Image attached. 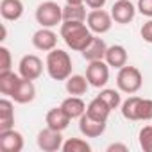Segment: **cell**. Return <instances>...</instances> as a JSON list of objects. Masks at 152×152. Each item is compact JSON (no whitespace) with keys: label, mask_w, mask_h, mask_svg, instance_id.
Instances as JSON below:
<instances>
[{"label":"cell","mask_w":152,"mask_h":152,"mask_svg":"<svg viewBox=\"0 0 152 152\" xmlns=\"http://www.w3.org/2000/svg\"><path fill=\"white\" fill-rule=\"evenodd\" d=\"M36 20L41 27H56L57 23L63 22V7H59L56 2H43L36 9Z\"/></svg>","instance_id":"obj_5"},{"label":"cell","mask_w":152,"mask_h":152,"mask_svg":"<svg viewBox=\"0 0 152 152\" xmlns=\"http://www.w3.org/2000/svg\"><path fill=\"white\" fill-rule=\"evenodd\" d=\"M88 79L84 77V75H70V77L66 79V91L70 95H75V97H81L88 91Z\"/></svg>","instance_id":"obj_23"},{"label":"cell","mask_w":152,"mask_h":152,"mask_svg":"<svg viewBox=\"0 0 152 152\" xmlns=\"http://www.w3.org/2000/svg\"><path fill=\"white\" fill-rule=\"evenodd\" d=\"M88 27L91 32L95 34H106L111 25H113V16L109 13H106L104 9H93L91 13H88Z\"/></svg>","instance_id":"obj_7"},{"label":"cell","mask_w":152,"mask_h":152,"mask_svg":"<svg viewBox=\"0 0 152 152\" xmlns=\"http://www.w3.org/2000/svg\"><path fill=\"white\" fill-rule=\"evenodd\" d=\"M38 147L43 150V152H56L59 148H63V136H61V131H54L50 127L43 129L38 132Z\"/></svg>","instance_id":"obj_9"},{"label":"cell","mask_w":152,"mask_h":152,"mask_svg":"<svg viewBox=\"0 0 152 152\" xmlns=\"http://www.w3.org/2000/svg\"><path fill=\"white\" fill-rule=\"evenodd\" d=\"M0 15L7 22H16L23 15V4L22 0H2L0 2Z\"/></svg>","instance_id":"obj_15"},{"label":"cell","mask_w":152,"mask_h":152,"mask_svg":"<svg viewBox=\"0 0 152 152\" xmlns=\"http://www.w3.org/2000/svg\"><path fill=\"white\" fill-rule=\"evenodd\" d=\"M99 97L111 107V109H116L118 106H120V102H122V99H120V93L118 91H115V90H102L100 93H99Z\"/></svg>","instance_id":"obj_26"},{"label":"cell","mask_w":152,"mask_h":152,"mask_svg":"<svg viewBox=\"0 0 152 152\" xmlns=\"http://www.w3.org/2000/svg\"><path fill=\"white\" fill-rule=\"evenodd\" d=\"M61 38L72 50L83 52L91 43L93 34H91L90 27L84 25V22H63L61 23Z\"/></svg>","instance_id":"obj_1"},{"label":"cell","mask_w":152,"mask_h":152,"mask_svg":"<svg viewBox=\"0 0 152 152\" xmlns=\"http://www.w3.org/2000/svg\"><path fill=\"white\" fill-rule=\"evenodd\" d=\"M47 72L54 81H66L72 75V59L68 52L54 48L47 56Z\"/></svg>","instance_id":"obj_2"},{"label":"cell","mask_w":152,"mask_h":152,"mask_svg":"<svg viewBox=\"0 0 152 152\" xmlns=\"http://www.w3.org/2000/svg\"><path fill=\"white\" fill-rule=\"evenodd\" d=\"M70 116L64 113V109L59 106V107H52L48 113H47V116H45V122H47V127H50V129H54V131H64L66 127H68V124H70Z\"/></svg>","instance_id":"obj_14"},{"label":"cell","mask_w":152,"mask_h":152,"mask_svg":"<svg viewBox=\"0 0 152 152\" xmlns=\"http://www.w3.org/2000/svg\"><path fill=\"white\" fill-rule=\"evenodd\" d=\"M86 79L93 88H104L109 81V64L100 61H90L86 68Z\"/></svg>","instance_id":"obj_6"},{"label":"cell","mask_w":152,"mask_h":152,"mask_svg":"<svg viewBox=\"0 0 152 152\" xmlns=\"http://www.w3.org/2000/svg\"><path fill=\"white\" fill-rule=\"evenodd\" d=\"M79 131L86 136V138H99L100 134H104L106 131V122H99L93 120L91 116H88L86 113L79 118Z\"/></svg>","instance_id":"obj_13"},{"label":"cell","mask_w":152,"mask_h":152,"mask_svg":"<svg viewBox=\"0 0 152 152\" xmlns=\"http://www.w3.org/2000/svg\"><path fill=\"white\" fill-rule=\"evenodd\" d=\"M15 125V109L11 100L2 99L0 100V131H7L13 129Z\"/></svg>","instance_id":"obj_22"},{"label":"cell","mask_w":152,"mask_h":152,"mask_svg":"<svg viewBox=\"0 0 152 152\" xmlns=\"http://www.w3.org/2000/svg\"><path fill=\"white\" fill-rule=\"evenodd\" d=\"M111 111H113V109H111L100 97L93 99V100L88 104V107H86V115L91 116L93 120H99V122H107Z\"/></svg>","instance_id":"obj_16"},{"label":"cell","mask_w":152,"mask_h":152,"mask_svg":"<svg viewBox=\"0 0 152 152\" xmlns=\"http://www.w3.org/2000/svg\"><path fill=\"white\" fill-rule=\"evenodd\" d=\"M88 18L83 4H66L63 7V22H84Z\"/></svg>","instance_id":"obj_24"},{"label":"cell","mask_w":152,"mask_h":152,"mask_svg":"<svg viewBox=\"0 0 152 152\" xmlns=\"http://www.w3.org/2000/svg\"><path fill=\"white\" fill-rule=\"evenodd\" d=\"M115 150H120V152H127V145H122V143H113L107 147V152H115Z\"/></svg>","instance_id":"obj_32"},{"label":"cell","mask_w":152,"mask_h":152,"mask_svg":"<svg viewBox=\"0 0 152 152\" xmlns=\"http://www.w3.org/2000/svg\"><path fill=\"white\" fill-rule=\"evenodd\" d=\"M138 11L143 16L152 18V0H138Z\"/></svg>","instance_id":"obj_29"},{"label":"cell","mask_w":152,"mask_h":152,"mask_svg":"<svg viewBox=\"0 0 152 152\" xmlns=\"http://www.w3.org/2000/svg\"><path fill=\"white\" fill-rule=\"evenodd\" d=\"M106 63L113 68H122L127 64V50L122 47V45H113V47H107L106 50Z\"/></svg>","instance_id":"obj_19"},{"label":"cell","mask_w":152,"mask_h":152,"mask_svg":"<svg viewBox=\"0 0 152 152\" xmlns=\"http://www.w3.org/2000/svg\"><path fill=\"white\" fill-rule=\"evenodd\" d=\"M20 81H22V75L18 77V75L15 72H11V70L9 72H0V93L13 97V93L18 88Z\"/></svg>","instance_id":"obj_21"},{"label":"cell","mask_w":152,"mask_h":152,"mask_svg":"<svg viewBox=\"0 0 152 152\" xmlns=\"http://www.w3.org/2000/svg\"><path fill=\"white\" fill-rule=\"evenodd\" d=\"M6 36H7V31H6V27L2 25V38H0V39H2V41H4V39H6Z\"/></svg>","instance_id":"obj_34"},{"label":"cell","mask_w":152,"mask_h":152,"mask_svg":"<svg viewBox=\"0 0 152 152\" xmlns=\"http://www.w3.org/2000/svg\"><path fill=\"white\" fill-rule=\"evenodd\" d=\"M11 70V52L6 47H0V72Z\"/></svg>","instance_id":"obj_28"},{"label":"cell","mask_w":152,"mask_h":152,"mask_svg":"<svg viewBox=\"0 0 152 152\" xmlns=\"http://www.w3.org/2000/svg\"><path fill=\"white\" fill-rule=\"evenodd\" d=\"M143 84V77H141V72L136 66H122L118 75H116V86L120 91L124 93H136Z\"/></svg>","instance_id":"obj_4"},{"label":"cell","mask_w":152,"mask_h":152,"mask_svg":"<svg viewBox=\"0 0 152 152\" xmlns=\"http://www.w3.org/2000/svg\"><path fill=\"white\" fill-rule=\"evenodd\" d=\"M32 45H34L38 50L50 52V50H54L56 45H57V36H56V32H52L48 27H41L39 31L34 32V36H32Z\"/></svg>","instance_id":"obj_12"},{"label":"cell","mask_w":152,"mask_h":152,"mask_svg":"<svg viewBox=\"0 0 152 152\" xmlns=\"http://www.w3.org/2000/svg\"><path fill=\"white\" fill-rule=\"evenodd\" d=\"M61 107L64 109V113H66L72 120H73V118H81V116L86 113V104L81 100V97H75V95L64 99L63 104H61Z\"/></svg>","instance_id":"obj_20"},{"label":"cell","mask_w":152,"mask_h":152,"mask_svg":"<svg viewBox=\"0 0 152 152\" xmlns=\"http://www.w3.org/2000/svg\"><path fill=\"white\" fill-rule=\"evenodd\" d=\"M18 70H20V75L23 79H29V81H36L41 72H43V63L38 56L34 54H27L20 59V64H18Z\"/></svg>","instance_id":"obj_8"},{"label":"cell","mask_w":152,"mask_h":152,"mask_svg":"<svg viewBox=\"0 0 152 152\" xmlns=\"http://www.w3.org/2000/svg\"><path fill=\"white\" fill-rule=\"evenodd\" d=\"M34 97H36V88H34L32 81H29V79H23V77H22V81H20L18 88H16V90H15V93H13L15 102H18V104H29V102H32V100H34Z\"/></svg>","instance_id":"obj_17"},{"label":"cell","mask_w":152,"mask_h":152,"mask_svg":"<svg viewBox=\"0 0 152 152\" xmlns=\"http://www.w3.org/2000/svg\"><path fill=\"white\" fill-rule=\"evenodd\" d=\"M134 15H136V9H134V6L129 2V0H118V2H115L113 7H111L113 20L116 23H122V25L132 22L134 20Z\"/></svg>","instance_id":"obj_11"},{"label":"cell","mask_w":152,"mask_h":152,"mask_svg":"<svg viewBox=\"0 0 152 152\" xmlns=\"http://www.w3.org/2000/svg\"><path fill=\"white\" fill-rule=\"evenodd\" d=\"M122 116L127 120H152V100L141 97H129L122 104Z\"/></svg>","instance_id":"obj_3"},{"label":"cell","mask_w":152,"mask_h":152,"mask_svg":"<svg viewBox=\"0 0 152 152\" xmlns=\"http://www.w3.org/2000/svg\"><path fill=\"white\" fill-rule=\"evenodd\" d=\"M66 4H84V0H66Z\"/></svg>","instance_id":"obj_33"},{"label":"cell","mask_w":152,"mask_h":152,"mask_svg":"<svg viewBox=\"0 0 152 152\" xmlns=\"http://www.w3.org/2000/svg\"><path fill=\"white\" fill-rule=\"evenodd\" d=\"M106 50H107V47H106L104 39L93 36L91 43L83 50V57H84L86 61H100V59L106 57Z\"/></svg>","instance_id":"obj_18"},{"label":"cell","mask_w":152,"mask_h":152,"mask_svg":"<svg viewBox=\"0 0 152 152\" xmlns=\"http://www.w3.org/2000/svg\"><path fill=\"white\" fill-rule=\"evenodd\" d=\"M23 148V136L15 131V129H7V131H0V150L2 152H22Z\"/></svg>","instance_id":"obj_10"},{"label":"cell","mask_w":152,"mask_h":152,"mask_svg":"<svg viewBox=\"0 0 152 152\" xmlns=\"http://www.w3.org/2000/svg\"><path fill=\"white\" fill-rule=\"evenodd\" d=\"M141 38L147 41V43H152V20H148L147 23H143V27H141Z\"/></svg>","instance_id":"obj_30"},{"label":"cell","mask_w":152,"mask_h":152,"mask_svg":"<svg viewBox=\"0 0 152 152\" xmlns=\"http://www.w3.org/2000/svg\"><path fill=\"white\" fill-rule=\"evenodd\" d=\"M140 147L143 152H152V125H145L140 131Z\"/></svg>","instance_id":"obj_27"},{"label":"cell","mask_w":152,"mask_h":152,"mask_svg":"<svg viewBox=\"0 0 152 152\" xmlns=\"http://www.w3.org/2000/svg\"><path fill=\"white\" fill-rule=\"evenodd\" d=\"M63 150L64 152H90L91 147L81 138H70L63 143Z\"/></svg>","instance_id":"obj_25"},{"label":"cell","mask_w":152,"mask_h":152,"mask_svg":"<svg viewBox=\"0 0 152 152\" xmlns=\"http://www.w3.org/2000/svg\"><path fill=\"white\" fill-rule=\"evenodd\" d=\"M84 2H86V6L90 9H102L104 4H106V0H84Z\"/></svg>","instance_id":"obj_31"}]
</instances>
